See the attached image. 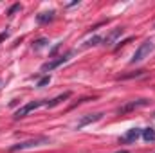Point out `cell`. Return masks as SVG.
Returning a JSON list of instances; mask_svg holds the SVG:
<instances>
[{
	"label": "cell",
	"instance_id": "8",
	"mask_svg": "<svg viewBox=\"0 0 155 153\" xmlns=\"http://www.w3.org/2000/svg\"><path fill=\"white\" fill-rule=\"evenodd\" d=\"M101 117H103V114H101V112H97V114H87V115H83V117L78 121L76 128H78V130H81V128H85V126H88V124H92V122L99 121Z\"/></svg>",
	"mask_w": 155,
	"mask_h": 153
},
{
	"label": "cell",
	"instance_id": "5",
	"mask_svg": "<svg viewBox=\"0 0 155 153\" xmlns=\"http://www.w3.org/2000/svg\"><path fill=\"white\" fill-rule=\"evenodd\" d=\"M148 105H150V101H148V99H137V101H130V103H126V105L119 106V108H117V114H119V115L130 114V112H134V110H137V108H143V106H148Z\"/></svg>",
	"mask_w": 155,
	"mask_h": 153
},
{
	"label": "cell",
	"instance_id": "7",
	"mask_svg": "<svg viewBox=\"0 0 155 153\" xmlns=\"http://www.w3.org/2000/svg\"><path fill=\"white\" fill-rule=\"evenodd\" d=\"M123 33H124V27H116V29H112L105 38L101 41V45H105V47H110L112 43H116L117 40L123 36Z\"/></svg>",
	"mask_w": 155,
	"mask_h": 153
},
{
	"label": "cell",
	"instance_id": "4",
	"mask_svg": "<svg viewBox=\"0 0 155 153\" xmlns=\"http://www.w3.org/2000/svg\"><path fill=\"white\" fill-rule=\"evenodd\" d=\"M45 105H47V101H45V99H40V101H31V103H27V105H24V106H20V108L16 110L15 119H22V117L29 115L31 112H35L36 108H40V106H45Z\"/></svg>",
	"mask_w": 155,
	"mask_h": 153
},
{
	"label": "cell",
	"instance_id": "6",
	"mask_svg": "<svg viewBox=\"0 0 155 153\" xmlns=\"http://www.w3.org/2000/svg\"><path fill=\"white\" fill-rule=\"evenodd\" d=\"M141 135H143V130H141V128H132V130H128L124 135L119 137V142H121V144H132V142H135Z\"/></svg>",
	"mask_w": 155,
	"mask_h": 153
},
{
	"label": "cell",
	"instance_id": "13",
	"mask_svg": "<svg viewBox=\"0 0 155 153\" xmlns=\"http://www.w3.org/2000/svg\"><path fill=\"white\" fill-rule=\"evenodd\" d=\"M101 41H103V38H101L99 34H96V36H92L90 40H87V41L83 43V47H85V49H88V47H96V45H99Z\"/></svg>",
	"mask_w": 155,
	"mask_h": 153
},
{
	"label": "cell",
	"instance_id": "16",
	"mask_svg": "<svg viewBox=\"0 0 155 153\" xmlns=\"http://www.w3.org/2000/svg\"><path fill=\"white\" fill-rule=\"evenodd\" d=\"M49 83H51V76H49V74H45V76L41 77L38 83H36V86H40V88H41V86H45V85H49Z\"/></svg>",
	"mask_w": 155,
	"mask_h": 153
},
{
	"label": "cell",
	"instance_id": "12",
	"mask_svg": "<svg viewBox=\"0 0 155 153\" xmlns=\"http://www.w3.org/2000/svg\"><path fill=\"white\" fill-rule=\"evenodd\" d=\"M45 47H49V40L47 38H38L33 41V50H41Z\"/></svg>",
	"mask_w": 155,
	"mask_h": 153
},
{
	"label": "cell",
	"instance_id": "1",
	"mask_svg": "<svg viewBox=\"0 0 155 153\" xmlns=\"http://www.w3.org/2000/svg\"><path fill=\"white\" fill-rule=\"evenodd\" d=\"M51 139L45 137V135H40V137H33V139H27L24 142H18L15 146L9 148V151H24V150H31V148H38V146H43V144H49Z\"/></svg>",
	"mask_w": 155,
	"mask_h": 153
},
{
	"label": "cell",
	"instance_id": "17",
	"mask_svg": "<svg viewBox=\"0 0 155 153\" xmlns=\"http://www.w3.org/2000/svg\"><path fill=\"white\" fill-rule=\"evenodd\" d=\"M7 38H9V31H2V33H0V43L5 41Z\"/></svg>",
	"mask_w": 155,
	"mask_h": 153
},
{
	"label": "cell",
	"instance_id": "18",
	"mask_svg": "<svg viewBox=\"0 0 155 153\" xmlns=\"http://www.w3.org/2000/svg\"><path fill=\"white\" fill-rule=\"evenodd\" d=\"M132 40H134V38H132V36H130V38H126V40H123V41H121V43H119V45H117V47H116V50H117V49H121V47H124L126 43H130Z\"/></svg>",
	"mask_w": 155,
	"mask_h": 153
},
{
	"label": "cell",
	"instance_id": "14",
	"mask_svg": "<svg viewBox=\"0 0 155 153\" xmlns=\"http://www.w3.org/2000/svg\"><path fill=\"white\" fill-rule=\"evenodd\" d=\"M144 72H146V70H135V72H132V74H123V76H119V79H130V77H141V76H144Z\"/></svg>",
	"mask_w": 155,
	"mask_h": 153
},
{
	"label": "cell",
	"instance_id": "20",
	"mask_svg": "<svg viewBox=\"0 0 155 153\" xmlns=\"http://www.w3.org/2000/svg\"><path fill=\"white\" fill-rule=\"evenodd\" d=\"M153 117H155V114H153Z\"/></svg>",
	"mask_w": 155,
	"mask_h": 153
},
{
	"label": "cell",
	"instance_id": "11",
	"mask_svg": "<svg viewBox=\"0 0 155 153\" xmlns=\"http://www.w3.org/2000/svg\"><path fill=\"white\" fill-rule=\"evenodd\" d=\"M146 142H155V128H144L141 135Z\"/></svg>",
	"mask_w": 155,
	"mask_h": 153
},
{
	"label": "cell",
	"instance_id": "3",
	"mask_svg": "<svg viewBox=\"0 0 155 153\" xmlns=\"http://www.w3.org/2000/svg\"><path fill=\"white\" fill-rule=\"evenodd\" d=\"M74 52L76 50H67L65 54H61V56H58V58H54V60H49L47 63H43L41 67H40V72H43V74H47V72H51V70H54V69H58L60 65H63V63H67L72 56H74Z\"/></svg>",
	"mask_w": 155,
	"mask_h": 153
},
{
	"label": "cell",
	"instance_id": "19",
	"mask_svg": "<svg viewBox=\"0 0 155 153\" xmlns=\"http://www.w3.org/2000/svg\"><path fill=\"white\" fill-rule=\"evenodd\" d=\"M116 153H128L126 150H121V151H116Z\"/></svg>",
	"mask_w": 155,
	"mask_h": 153
},
{
	"label": "cell",
	"instance_id": "15",
	"mask_svg": "<svg viewBox=\"0 0 155 153\" xmlns=\"http://www.w3.org/2000/svg\"><path fill=\"white\" fill-rule=\"evenodd\" d=\"M18 11H22V5H20V4H13V5L9 7V11H7V15H9V16H13V15H15V13H18Z\"/></svg>",
	"mask_w": 155,
	"mask_h": 153
},
{
	"label": "cell",
	"instance_id": "2",
	"mask_svg": "<svg viewBox=\"0 0 155 153\" xmlns=\"http://www.w3.org/2000/svg\"><path fill=\"white\" fill-rule=\"evenodd\" d=\"M153 49H155L153 40H146V41H143V43L137 47V50L134 52V56H132L130 63H132V65H135V63H141L144 58H148V56L153 52Z\"/></svg>",
	"mask_w": 155,
	"mask_h": 153
},
{
	"label": "cell",
	"instance_id": "9",
	"mask_svg": "<svg viewBox=\"0 0 155 153\" xmlns=\"http://www.w3.org/2000/svg\"><path fill=\"white\" fill-rule=\"evenodd\" d=\"M54 15H56V11H45V13H40L36 15V22L38 24H49V22H52L54 20Z\"/></svg>",
	"mask_w": 155,
	"mask_h": 153
},
{
	"label": "cell",
	"instance_id": "10",
	"mask_svg": "<svg viewBox=\"0 0 155 153\" xmlns=\"http://www.w3.org/2000/svg\"><path fill=\"white\" fill-rule=\"evenodd\" d=\"M71 97V92H63V94H60V96H56L54 99H51V101H47V108H54V106H58L61 101H65V99H69Z\"/></svg>",
	"mask_w": 155,
	"mask_h": 153
}]
</instances>
